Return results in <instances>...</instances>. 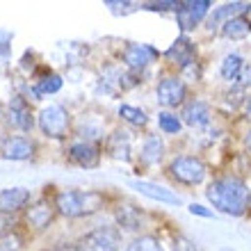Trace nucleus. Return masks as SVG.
<instances>
[{
    "instance_id": "1",
    "label": "nucleus",
    "mask_w": 251,
    "mask_h": 251,
    "mask_svg": "<svg viewBox=\"0 0 251 251\" xmlns=\"http://www.w3.org/2000/svg\"><path fill=\"white\" fill-rule=\"evenodd\" d=\"M205 197L219 212L231 215V217H242L251 203L249 187L238 176H222V178L212 180L205 190Z\"/></svg>"
},
{
    "instance_id": "2",
    "label": "nucleus",
    "mask_w": 251,
    "mask_h": 251,
    "mask_svg": "<svg viewBox=\"0 0 251 251\" xmlns=\"http://www.w3.org/2000/svg\"><path fill=\"white\" fill-rule=\"evenodd\" d=\"M105 205V194L96 190H62L55 194V208L60 215L80 219L99 212Z\"/></svg>"
},
{
    "instance_id": "3",
    "label": "nucleus",
    "mask_w": 251,
    "mask_h": 251,
    "mask_svg": "<svg viewBox=\"0 0 251 251\" xmlns=\"http://www.w3.org/2000/svg\"><path fill=\"white\" fill-rule=\"evenodd\" d=\"M37 126L39 130L50 139H64L71 128V114L64 105L60 103H50L39 112L37 117Z\"/></svg>"
},
{
    "instance_id": "4",
    "label": "nucleus",
    "mask_w": 251,
    "mask_h": 251,
    "mask_svg": "<svg viewBox=\"0 0 251 251\" xmlns=\"http://www.w3.org/2000/svg\"><path fill=\"white\" fill-rule=\"evenodd\" d=\"M119 240L121 233L114 226H103L96 231L87 233L85 238L78 240V245L73 247V251H119Z\"/></svg>"
},
{
    "instance_id": "5",
    "label": "nucleus",
    "mask_w": 251,
    "mask_h": 251,
    "mask_svg": "<svg viewBox=\"0 0 251 251\" xmlns=\"http://www.w3.org/2000/svg\"><path fill=\"white\" fill-rule=\"evenodd\" d=\"M55 215H57L55 197L53 199L41 197V199H37V201H32V203L23 210V222H25L30 228H34V231H46L48 226L53 224Z\"/></svg>"
},
{
    "instance_id": "6",
    "label": "nucleus",
    "mask_w": 251,
    "mask_h": 251,
    "mask_svg": "<svg viewBox=\"0 0 251 251\" xmlns=\"http://www.w3.org/2000/svg\"><path fill=\"white\" fill-rule=\"evenodd\" d=\"M169 172L176 180L185 183V185H199L205 178V165L199 158L192 155H180L169 165Z\"/></svg>"
},
{
    "instance_id": "7",
    "label": "nucleus",
    "mask_w": 251,
    "mask_h": 251,
    "mask_svg": "<svg viewBox=\"0 0 251 251\" xmlns=\"http://www.w3.org/2000/svg\"><path fill=\"white\" fill-rule=\"evenodd\" d=\"M210 0H187L180 5V9L176 12V19H178V25L183 32H190L205 19V14L210 9Z\"/></svg>"
},
{
    "instance_id": "8",
    "label": "nucleus",
    "mask_w": 251,
    "mask_h": 251,
    "mask_svg": "<svg viewBox=\"0 0 251 251\" xmlns=\"http://www.w3.org/2000/svg\"><path fill=\"white\" fill-rule=\"evenodd\" d=\"M155 94H158L160 105L176 107V105H180V103L185 100L187 87H185V82H183L180 78H174V75H169V78H162L158 82V89H155Z\"/></svg>"
},
{
    "instance_id": "9",
    "label": "nucleus",
    "mask_w": 251,
    "mask_h": 251,
    "mask_svg": "<svg viewBox=\"0 0 251 251\" xmlns=\"http://www.w3.org/2000/svg\"><path fill=\"white\" fill-rule=\"evenodd\" d=\"M158 57H160L158 50L153 46H146V44H128L124 48V62L128 64L130 71H142Z\"/></svg>"
},
{
    "instance_id": "10",
    "label": "nucleus",
    "mask_w": 251,
    "mask_h": 251,
    "mask_svg": "<svg viewBox=\"0 0 251 251\" xmlns=\"http://www.w3.org/2000/svg\"><path fill=\"white\" fill-rule=\"evenodd\" d=\"M69 162L82 169H94L100 162V149L94 142H75L69 146Z\"/></svg>"
},
{
    "instance_id": "11",
    "label": "nucleus",
    "mask_w": 251,
    "mask_h": 251,
    "mask_svg": "<svg viewBox=\"0 0 251 251\" xmlns=\"http://www.w3.org/2000/svg\"><path fill=\"white\" fill-rule=\"evenodd\" d=\"M32 203V194L25 187H5L0 190V212L14 215L19 210H25Z\"/></svg>"
},
{
    "instance_id": "12",
    "label": "nucleus",
    "mask_w": 251,
    "mask_h": 251,
    "mask_svg": "<svg viewBox=\"0 0 251 251\" xmlns=\"http://www.w3.org/2000/svg\"><path fill=\"white\" fill-rule=\"evenodd\" d=\"M0 155L5 160H30L34 158V142L27 137H7L2 142V149H0Z\"/></svg>"
},
{
    "instance_id": "13",
    "label": "nucleus",
    "mask_w": 251,
    "mask_h": 251,
    "mask_svg": "<svg viewBox=\"0 0 251 251\" xmlns=\"http://www.w3.org/2000/svg\"><path fill=\"white\" fill-rule=\"evenodd\" d=\"M9 124L23 132L32 130V126H34L32 110H30V103L23 96H14L12 103H9Z\"/></svg>"
},
{
    "instance_id": "14",
    "label": "nucleus",
    "mask_w": 251,
    "mask_h": 251,
    "mask_svg": "<svg viewBox=\"0 0 251 251\" xmlns=\"http://www.w3.org/2000/svg\"><path fill=\"white\" fill-rule=\"evenodd\" d=\"M194 55H197V46H194V41L187 39V37H180L172 44V48L165 53V57L174 64H178L180 69H185V66L194 64Z\"/></svg>"
},
{
    "instance_id": "15",
    "label": "nucleus",
    "mask_w": 251,
    "mask_h": 251,
    "mask_svg": "<svg viewBox=\"0 0 251 251\" xmlns=\"http://www.w3.org/2000/svg\"><path fill=\"white\" fill-rule=\"evenodd\" d=\"M128 185L132 190H137L139 194H144V197L153 199V201H162V203H172V205H178L180 199L178 194H174L172 190H167L162 185H155V183H149V180H130Z\"/></svg>"
},
{
    "instance_id": "16",
    "label": "nucleus",
    "mask_w": 251,
    "mask_h": 251,
    "mask_svg": "<svg viewBox=\"0 0 251 251\" xmlns=\"http://www.w3.org/2000/svg\"><path fill=\"white\" fill-rule=\"evenodd\" d=\"M114 217H117V224H119L121 228H126V231H137V228H142L144 215H142V210H139L137 205L128 203V201H121V203L114 208Z\"/></svg>"
},
{
    "instance_id": "17",
    "label": "nucleus",
    "mask_w": 251,
    "mask_h": 251,
    "mask_svg": "<svg viewBox=\"0 0 251 251\" xmlns=\"http://www.w3.org/2000/svg\"><path fill=\"white\" fill-rule=\"evenodd\" d=\"M249 7H251L249 2H226V5L217 7V9L212 12V16H210V21H208V23H210V27H217L219 23L224 25V23H228V21L242 16Z\"/></svg>"
},
{
    "instance_id": "18",
    "label": "nucleus",
    "mask_w": 251,
    "mask_h": 251,
    "mask_svg": "<svg viewBox=\"0 0 251 251\" xmlns=\"http://www.w3.org/2000/svg\"><path fill=\"white\" fill-rule=\"evenodd\" d=\"M107 153L114 160H128L130 158V135L126 130H114L107 139Z\"/></svg>"
},
{
    "instance_id": "19",
    "label": "nucleus",
    "mask_w": 251,
    "mask_h": 251,
    "mask_svg": "<svg viewBox=\"0 0 251 251\" xmlns=\"http://www.w3.org/2000/svg\"><path fill=\"white\" fill-rule=\"evenodd\" d=\"M183 119L190 126H205L210 121V107L205 105L203 100H192L183 110Z\"/></svg>"
},
{
    "instance_id": "20",
    "label": "nucleus",
    "mask_w": 251,
    "mask_h": 251,
    "mask_svg": "<svg viewBox=\"0 0 251 251\" xmlns=\"http://www.w3.org/2000/svg\"><path fill=\"white\" fill-rule=\"evenodd\" d=\"M162 153H165V144H162V139L158 137V135H151V137L144 142V146H142V162L144 165H155V162H160L162 160Z\"/></svg>"
},
{
    "instance_id": "21",
    "label": "nucleus",
    "mask_w": 251,
    "mask_h": 251,
    "mask_svg": "<svg viewBox=\"0 0 251 251\" xmlns=\"http://www.w3.org/2000/svg\"><path fill=\"white\" fill-rule=\"evenodd\" d=\"M222 32L228 37V39H245L251 34V21L245 19V16H238V19L228 21L222 25Z\"/></svg>"
},
{
    "instance_id": "22",
    "label": "nucleus",
    "mask_w": 251,
    "mask_h": 251,
    "mask_svg": "<svg viewBox=\"0 0 251 251\" xmlns=\"http://www.w3.org/2000/svg\"><path fill=\"white\" fill-rule=\"evenodd\" d=\"M242 66H245V62H242V57L240 55H226L224 62H222V66H219V73H222V78L224 80H235L240 75V71H242Z\"/></svg>"
},
{
    "instance_id": "23",
    "label": "nucleus",
    "mask_w": 251,
    "mask_h": 251,
    "mask_svg": "<svg viewBox=\"0 0 251 251\" xmlns=\"http://www.w3.org/2000/svg\"><path fill=\"white\" fill-rule=\"evenodd\" d=\"M119 117L124 121L132 126H146L149 117L144 114V110H139V107H132V105H119Z\"/></svg>"
},
{
    "instance_id": "24",
    "label": "nucleus",
    "mask_w": 251,
    "mask_h": 251,
    "mask_svg": "<svg viewBox=\"0 0 251 251\" xmlns=\"http://www.w3.org/2000/svg\"><path fill=\"white\" fill-rule=\"evenodd\" d=\"M126 251H162V247H160L158 238H153V235H139L137 240H132L126 247Z\"/></svg>"
},
{
    "instance_id": "25",
    "label": "nucleus",
    "mask_w": 251,
    "mask_h": 251,
    "mask_svg": "<svg viewBox=\"0 0 251 251\" xmlns=\"http://www.w3.org/2000/svg\"><path fill=\"white\" fill-rule=\"evenodd\" d=\"M23 242H25V238L14 228V231L0 235V251H21L23 249Z\"/></svg>"
},
{
    "instance_id": "26",
    "label": "nucleus",
    "mask_w": 251,
    "mask_h": 251,
    "mask_svg": "<svg viewBox=\"0 0 251 251\" xmlns=\"http://www.w3.org/2000/svg\"><path fill=\"white\" fill-rule=\"evenodd\" d=\"M158 124H160V130L169 132V135H176V132H180V128H183L180 119L172 112H160L158 114Z\"/></svg>"
},
{
    "instance_id": "27",
    "label": "nucleus",
    "mask_w": 251,
    "mask_h": 251,
    "mask_svg": "<svg viewBox=\"0 0 251 251\" xmlns=\"http://www.w3.org/2000/svg\"><path fill=\"white\" fill-rule=\"evenodd\" d=\"M12 53V32L0 30V64H5Z\"/></svg>"
},
{
    "instance_id": "28",
    "label": "nucleus",
    "mask_w": 251,
    "mask_h": 251,
    "mask_svg": "<svg viewBox=\"0 0 251 251\" xmlns=\"http://www.w3.org/2000/svg\"><path fill=\"white\" fill-rule=\"evenodd\" d=\"M180 5H183V2H174V0H165V2H146L144 9H149V12H167V9H174V12H178Z\"/></svg>"
},
{
    "instance_id": "29",
    "label": "nucleus",
    "mask_w": 251,
    "mask_h": 251,
    "mask_svg": "<svg viewBox=\"0 0 251 251\" xmlns=\"http://www.w3.org/2000/svg\"><path fill=\"white\" fill-rule=\"evenodd\" d=\"M14 231V215H7V212H0V235Z\"/></svg>"
},
{
    "instance_id": "30",
    "label": "nucleus",
    "mask_w": 251,
    "mask_h": 251,
    "mask_svg": "<svg viewBox=\"0 0 251 251\" xmlns=\"http://www.w3.org/2000/svg\"><path fill=\"white\" fill-rule=\"evenodd\" d=\"M176 251H201L199 249L192 240H187V238H178L176 240Z\"/></svg>"
},
{
    "instance_id": "31",
    "label": "nucleus",
    "mask_w": 251,
    "mask_h": 251,
    "mask_svg": "<svg viewBox=\"0 0 251 251\" xmlns=\"http://www.w3.org/2000/svg\"><path fill=\"white\" fill-rule=\"evenodd\" d=\"M187 210L192 212V215H199V217H212V210H208V208H203L201 203H192Z\"/></svg>"
},
{
    "instance_id": "32",
    "label": "nucleus",
    "mask_w": 251,
    "mask_h": 251,
    "mask_svg": "<svg viewBox=\"0 0 251 251\" xmlns=\"http://www.w3.org/2000/svg\"><path fill=\"white\" fill-rule=\"evenodd\" d=\"M247 146H249V149H251V130L247 132Z\"/></svg>"
},
{
    "instance_id": "33",
    "label": "nucleus",
    "mask_w": 251,
    "mask_h": 251,
    "mask_svg": "<svg viewBox=\"0 0 251 251\" xmlns=\"http://www.w3.org/2000/svg\"><path fill=\"white\" fill-rule=\"evenodd\" d=\"M48 251H66V249H48Z\"/></svg>"
},
{
    "instance_id": "34",
    "label": "nucleus",
    "mask_w": 251,
    "mask_h": 251,
    "mask_svg": "<svg viewBox=\"0 0 251 251\" xmlns=\"http://www.w3.org/2000/svg\"><path fill=\"white\" fill-rule=\"evenodd\" d=\"M219 251H233V249H219Z\"/></svg>"
},
{
    "instance_id": "35",
    "label": "nucleus",
    "mask_w": 251,
    "mask_h": 251,
    "mask_svg": "<svg viewBox=\"0 0 251 251\" xmlns=\"http://www.w3.org/2000/svg\"><path fill=\"white\" fill-rule=\"evenodd\" d=\"M249 110H251V105H249Z\"/></svg>"
}]
</instances>
